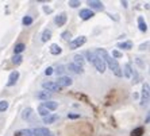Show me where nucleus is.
<instances>
[{"label":"nucleus","instance_id":"obj_35","mask_svg":"<svg viewBox=\"0 0 150 136\" xmlns=\"http://www.w3.org/2000/svg\"><path fill=\"white\" fill-rule=\"evenodd\" d=\"M43 11H45L46 14H52V12H53V8H50L49 6H43Z\"/></svg>","mask_w":150,"mask_h":136},{"label":"nucleus","instance_id":"obj_27","mask_svg":"<svg viewBox=\"0 0 150 136\" xmlns=\"http://www.w3.org/2000/svg\"><path fill=\"white\" fill-rule=\"evenodd\" d=\"M22 23L25 26H30V25H33V18L31 16H28V15H26L23 19H22Z\"/></svg>","mask_w":150,"mask_h":136},{"label":"nucleus","instance_id":"obj_28","mask_svg":"<svg viewBox=\"0 0 150 136\" xmlns=\"http://www.w3.org/2000/svg\"><path fill=\"white\" fill-rule=\"evenodd\" d=\"M22 61H23V57L19 54V55H14V58H12V63L14 65H21Z\"/></svg>","mask_w":150,"mask_h":136},{"label":"nucleus","instance_id":"obj_19","mask_svg":"<svg viewBox=\"0 0 150 136\" xmlns=\"http://www.w3.org/2000/svg\"><path fill=\"white\" fill-rule=\"evenodd\" d=\"M15 136H34V135H33L31 129H22V131L15 132Z\"/></svg>","mask_w":150,"mask_h":136},{"label":"nucleus","instance_id":"obj_38","mask_svg":"<svg viewBox=\"0 0 150 136\" xmlns=\"http://www.w3.org/2000/svg\"><path fill=\"white\" fill-rule=\"evenodd\" d=\"M147 46H149V42L142 43V45L139 46V50H146V49H147Z\"/></svg>","mask_w":150,"mask_h":136},{"label":"nucleus","instance_id":"obj_14","mask_svg":"<svg viewBox=\"0 0 150 136\" xmlns=\"http://www.w3.org/2000/svg\"><path fill=\"white\" fill-rule=\"evenodd\" d=\"M58 120V115H49L43 117V123L45 124H53V123H56Z\"/></svg>","mask_w":150,"mask_h":136},{"label":"nucleus","instance_id":"obj_2","mask_svg":"<svg viewBox=\"0 0 150 136\" xmlns=\"http://www.w3.org/2000/svg\"><path fill=\"white\" fill-rule=\"evenodd\" d=\"M85 55H87V58H88V61L93 65L95 67H96V70L98 72H100V73H104V70H105V63L103 62V60H100L96 54H95L93 51H89L88 50L87 53H85Z\"/></svg>","mask_w":150,"mask_h":136},{"label":"nucleus","instance_id":"obj_26","mask_svg":"<svg viewBox=\"0 0 150 136\" xmlns=\"http://www.w3.org/2000/svg\"><path fill=\"white\" fill-rule=\"evenodd\" d=\"M31 113H33L31 108H26V109H23V112H22V117L26 120V119H28V117L31 116Z\"/></svg>","mask_w":150,"mask_h":136},{"label":"nucleus","instance_id":"obj_5","mask_svg":"<svg viewBox=\"0 0 150 136\" xmlns=\"http://www.w3.org/2000/svg\"><path fill=\"white\" fill-rule=\"evenodd\" d=\"M149 94H150V88L149 84H143L142 86V98H141V105L145 107L149 102Z\"/></svg>","mask_w":150,"mask_h":136},{"label":"nucleus","instance_id":"obj_31","mask_svg":"<svg viewBox=\"0 0 150 136\" xmlns=\"http://www.w3.org/2000/svg\"><path fill=\"white\" fill-rule=\"evenodd\" d=\"M8 109V102L7 101H0V112H4Z\"/></svg>","mask_w":150,"mask_h":136},{"label":"nucleus","instance_id":"obj_10","mask_svg":"<svg viewBox=\"0 0 150 136\" xmlns=\"http://www.w3.org/2000/svg\"><path fill=\"white\" fill-rule=\"evenodd\" d=\"M67 14H59V15H57L56 18H54V22H56V25L58 26V27H61V26H64L65 23H67Z\"/></svg>","mask_w":150,"mask_h":136},{"label":"nucleus","instance_id":"obj_6","mask_svg":"<svg viewBox=\"0 0 150 136\" xmlns=\"http://www.w3.org/2000/svg\"><path fill=\"white\" fill-rule=\"evenodd\" d=\"M56 84L58 85L59 88L70 86V85H72V78H70V77H65V76H62V77H59L58 80H57Z\"/></svg>","mask_w":150,"mask_h":136},{"label":"nucleus","instance_id":"obj_37","mask_svg":"<svg viewBox=\"0 0 150 136\" xmlns=\"http://www.w3.org/2000/svg\"><path fill=\"white\" fill-rule=\"evenodd\" d=\"M45 74L46 76H52L53 74V67H47V69L45 70Z\"/></svg>","mask_w":150,"mask_h":136},{"label":"nucleus","instance_id":"obj_15","mask_svg":"<svg viewBox=\"0 0 150 136\" xmlns=\"http://www.w3.org/2000/svg\"><path fill=\"white\" fill-rule=\"evenodd\" d=\"M138 27H139V30L142 32H146L147 31V25H146V22H145V19H143L142 16L138 18Z\"/></svg>","mask_w":150,"mask_h":136},{"label":"nucleus","instance_id":"obj_7","mask_svg":"<svg viewBox=\"0 0 150 136\" xmlns=\"http://www.w3.org/2000/svg\"><path fill=\"white\" fill-rule=\"evenodd\" d=\"M31 132L34 136H53V133L47 128H34L31 129Z\"/></svg>","mask_w":150,"mask_h":136},{"label":"nucleus","instance_id":"obj_25","mask_svg":"<svg viewBox=\"0 0 150 136\" xmlns=\"http://www.w3.org/2000/svg\"><path fill=\"white\" fill-rule=\"evenodd\" d=\"M142 133H143V128L142 127H138V128H135V129L131 131L130 136H142Z\"/></svg>","mask_w":150,"mask_h":136},{"label":"nucleus","instance_id":"obj_1","mask_svg":"<svg viewBox=\"0 0 150 136\" xmlns=\"http://www.w3.org/2000/svg\"><path fill=\"white\" fill-rule=\"evenodd\" d=\"M93 53L100 58V60H103V62L111 69V72L115 74L116 77H122L123 76V72H122V69H120V66H119L118 61H116L115 58H112L108 53H107L105 49H96Z\"/></svg>","mask_w":150,"mask_h":136},{"label":"nucleus","instance_id":"obj_29","mask_svg":"<svg viewBox=\"0 0 150 136\" xmlns=\"http://www.w3.org/2000/svg\"><path fill=\"white\" fill-rule=\"evenodd\" d=\"M68 4H69V7H72V8L80 7V1H79V0H70Z\"/></svg>","mask_w":150,"mask_h":136},{"label":"nucleus","instance_id":"obj_8","mask_svg":"<svg viewBox=\"0 0 150 136\" xmlns=\"http://www.w3.org/2000/svg\"><path fill=\"white\" fill-rule=\"evenodd\" d=\"M80 18L83 19V20H88V19H91V18L95 16L93 11L89 10V8H84V10H80Z\"/></svg>","mask_w":150,"mask_h":136},{"label":"nucleus","instance_id":"obj_12","mask_svg":"<svg viewBox=\"0 0 150 136\" xmlns=\"http://www.w3.org/2000/svg\"><path fill=\"white\" fill-rule=\"evenodd\" d=\"M88 6H89L92 10H103V8H104L103 3L99 1V0H89V1H88ZM91 8H89V10H91Z\"/></svg>","mask_w":150,"mask_h":136},{"label":"nucleus","instance_id":"obj_30","mask_svg":"<svg viewBox=\"0 0 150 136\" xmlns=\"http://www.w3.org/2000/svg\"><path fill=\"white\" fill-rule=\"evenodd\" d=\"M61 36H62L64 41H69L70 42V36H72V34H70L69 31H64L62 34H61Z\"/></svg>","mask_w":150,"mask_h":136},{"label":"nucleus","instance_id":"obj_18","mask_svg":"<svg viewBox=\"0 0 150 136\" xmlns=\"http://www.w3.org/2000/svg\"><path fill=\"white\" fill-rule=\"evenodd\" d=\"M25 50H26V45H25V43H18V45L14 47L15 55H19V54H21V53H23Z\"/></svg>","mask_w":150,"mask_h":136},{"label":"nucleus","instance_id":"obj_32","mask_svg":"<svg viewBox=\"0 0 150 136\" xmlns=\"http://www.w3.org/2000/svg\"><path fill=\"white\" fill-rule=\"evenodd\" d=\"M131 76H133V84H137L138 82V78H139V76H138V73H137V70L133 69V73H131Z\"/></svg>","mask_w":150,"mask_h":136},{"label":"nucleus","instance_id":"obj_21","mask_svg":"<svg viewBox=\"0 0 150 136\" xmlns=\"http://www.w3.org/2000/svg\"><path fill=\"white\" fill-rule=\"evenodd\" d=\"M118 47H120V49L123 50H131V47H133V43L130 42H122V43H118Z\"/></svg>","mask_w":150,"mask_h":136},{"label":"nucleus","instance_id":"obj_24","mask_svg":"<svg viewBox=\"0 0 150 136\" xmlns=\"http://www.w3.org/2000/svg\"><path fill=\"white\" fill-rule=\"evenodd\" d=\"M50 38H52V31L50 30H45L43 34H42V42H47V41H50Z\"/></svg>","mask_w":150,"mask_h":136},{"label":"nucleus","instance_id":"obj_16","mask_svg":"<svg viewBox=\"0 0 150 136\" xmlns=\"http://www.w3.org/2000/svg\"><path fill=\"white\" fill-rule=\"evenodd\" d=\"M42 105H43L47 111H56L57 107H58V105H57V102H54V101H45Z\"/></svg>","mask_w":150,"mask_h":136},{"label":"nucleus","instance_id":"obj_20","mask_svg":"<svg viewBox=\"0 0 150 136\" xmlns=\"http://www.w3.org/2000/svg\"><path fill=\"white\" fill-rule=\"evenodd\" d=\"M38 113L42 116V117H46V116H49V115H50V111H47V109H46L45 107H43V105H39Z\"/></svg>","mask_w":150,"mask_h":136},{"label":"nucleus","instance_id":"obj_3","mask_svg":"<svg viewBox=\"0 0 150 136\" xmlns=\"http://www.w3.org/2000/svg\"><path fill=\"white\" fill-rule=\"evenodd\" d=\"M42 88H43V90H47V92H59L62 90V88H59L56 82H53V81H46L42 84Z\"/></svg>","mask_w":150,"mask_h":136},{"label":"nucleus","instance_id":"obj_34","mask_svg":"<svg viewBox=\"0 0 150 136\" xmlns=\"http://www.w3.org/2000/svg\"><path fill=\"white\" fill-rule=\"evenodd\" d=\"M68 117H69V119H72V120H76V119H79V117H80V115H77V113H69V115H68Z\"/></svg>","mask_w":150,"mask_h":136},{"label":"nucleus","instance_id":"obj_22","mask_svg":"<svg viewBox=\"0 0 150 136\" xmlns=\"http://www.w3.org/2000/svg\"><path fill=\"white\" fill-rule=\"evenodd\" d=\"M73 60H74L73 63H76V65H79V66L83 67V65H84V58L80 55V54H76V55L73 57Z\"/></svg>","mask_w":150,"mask_h":136},{"label":"nucleus","instance_id":"obj_11","mask_svg":"<svg viewBox=\"0 0 150 136\" xmlns=\"http://www.w3.org/2000/svg\"><path fill=\"white\" fill-rule=\"evenodd\" d=\"M37 98L42 100V101H47V100L52 98V93L47 90H39L38 93H37Z\"/></svg>","mask_w":150,"mask_h":136},{"label":"nucleus","instance_id":"obj_9","mask_svg":"<svg viewBox=\"0 0 150 136\" xmlns=\"http://www.w3.org/2000/svg\"><path fill=\"white\" fill-rule=\"evenodd\" d=\"M18 78H19V72H12V73L10 74V77H8V81H7V86H14L15 84H16Z\"/></svg>","mask_w":150,"mask_h":136},{"label":"nucleus","instance_id":"obj_36","mask_svg":"<svg viewBox=\"0 0 150 136\" xmlns=\"http://www.w3.org/2000/svg\"><path fill=\"white\" fill-rule=\"evenodd\" d=\"M64 72H65V67H64V66H58V67H57V74H62Z\"/></svg>","mask_w":150,"mask_h":136},{"label":"nucleus","instance_id":"obj_4","mask_svg":"<svg viewBox=\"0 0 150 136\" xmlns=\"http://www.w3.org/2000/svg\"><path fill=\"white\" fill-rule=\"evenodd\" d=\"M85 42H87V38L81 35V36H79V38L73 39V41H70V42H69V49L76 50V49H79V47H81V46H83Z\"/></svg>","mask_w":150,"mask_h":136},{"label":"nucleus","instance_id":"obj_33","mask_svg":"<svg viewBox=\"0 0 150 136\" xmlns=\"http://www.w3.org/2000/svg\"><path fill=\"white\" fill-rule=\"evenodd\" d=\"M112 57H115V60L116 58H122V53L118 51V50H114L112 51Z\"/></svg>","mask_w":150,"mask_h":136},{"label":"nucleus","instance_id":"obj_17","mask_svg":"<svg viewBox=\"0 0 150 136\" xmlns=\"http://www.w3.org/2000/svg\"><path fill=\"white\" fill-rule=\"evenodd\" d=\"M50 53H52L53 55H58V54L62 53V49H61L57 43H53V45L50 46Z\"/></svg>","mask_w":150,"mask_h":136},{"label":"nucleus","instance_id":"obj_23","mask_svg":"<svg viewBox=\"0 0 150 136\" xmlns=\"http://www.w3.org/2000/svg\"><path fill=\"white\" fill-rule=\"evenodd\" d=\"M125 76L127 77V78H130L131 77V73H133V69H131V65L130 63H125Z\"/></svg>","mask_w":150,"mask_h":136},{"label":"nucleus","instance_id":"obj_13","mask_svg":"<svg viewBox=\"0 0 150 136\" xmlns=\"http://www.w3.org/2000/svg\"><path fill=\"white\" fill-rule=\"evenodd\" d=\"M68 69H69L70 72H73V73H76V74H81V73L84 72L83 67L79 66V65H76V63H69V65H68Z\"/></svg>","mask_w":150,"mask_h":136}]
</instances>
